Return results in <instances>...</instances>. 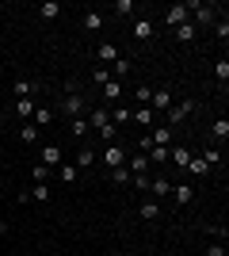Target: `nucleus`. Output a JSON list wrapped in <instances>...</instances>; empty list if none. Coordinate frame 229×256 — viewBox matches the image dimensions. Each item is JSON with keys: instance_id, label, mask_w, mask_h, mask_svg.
I'll return each mask as SVG.
<instances>
[{"instance_id": "obj_14", "label": "nucleus", "mask_w": 229, "mask_h": 256, "mask_svg": "<svg viewBox=\"0 0 229 256\" xmlns=\"http://www.w3.org/2000/svg\"><path fill=\"white\" fill-rule=\"evenodd\" d=\"M145 160H149V164H168V146H149V150H145Z\"/></svg>"}, {"instance_id": "obj_40", "label": "nucleus", "mask_w": 229, "mask_h": 256, "mask_svg": "<svg viewBox=\"0 0 229 256\" xmlns=\"http://www.w3.org/2000/svg\"><path fill=\"white\" fill-rule=\"evenodd\" d=\"M210 234L218 237V241H214V245H226V237H229V230H226V226H210Z\"/></svg>"}, {"instance_id": "obj_26", "label": "nucleus", "mask_w": 229, "mask_h": 256, "mask_svg": "<svg viewBox=\"0 0 229 256\" xmlns=\"http://www.w3.org/2000/svg\"><path fill=\"white\" fill-rule=\"evenodd\" d=\"M92 164H96V150H88V146H84V150L76 153V168H92Z\"/></svg>"}, {"instance_id": "obj_19", "label": "nucleus", "mask_w": 229, "mask_h": 256, "mask_svg": "<svg viewBox=\"0 0 229 256\" xmlns=\"http://www.w3.org/2000/svg\"><path fill=\"white\" fill-rule=\"evenodd\" d=\"M15 100H34V80H15Z\"/></svg>"}, {"instance_id": "obj_25", "label": "nucleus", "mask_w": 229, "mask_h": 256, "mask_svg": "<svg viewBox=\"0 0 229 256\" xmlns=\"http://www.w3.org/2000/svg\"><path fill=\"white\" fill-rule=\"evenodd\" d=\"M153 118H157V111H149V107H138V111H134V122H138V126H153Z\"/></svg>"}, {"instance_id": "obj_4", "label": "nucleus", "mask_w": 229, "mask_h": 256, "mask_svg": "<svg viewBox=\"0 0 229 256\" xmlns=\"http://www.w3.org/2000/svg\"><path fill=\"white\" fill-rule=\"evenodd\" d=\"M38 164H46V168L65 164V153H61V146H42V153H38Z\"/></svg>"}, {"instance_id": "obj_12", "label": "nucleus", "mask_w": 229, "mask_h": 256, "mask_svg": "<svg viewBox=\"0 0 229 256\" xmlns=\"http://www.w3.org/2000/svg\"><path fill=\"white\" fill-rule=\"evenodd\" d=\"M153 31H157V27H153V20H138V23H134V38H138V42H149Z\"/></svg>"}, {"instance_id": "obj_7", "label": "nucleus", "mask_w": 229, "mask_h": 256, "mask_svg": "<svg viewBox=\"0 0 229 256\" xmlns=\"http://www.w3.org/2000/svg\"><path fill=\"white\" fill-rule=\"evenodd\" d=\"M172 104H176V100H172V92H168V88H157V92L149 96V111H168Z\"/></svg>"}, {"instance_id": "obj_36", "label": "nucleus", "mask_w": 229, "mask_h": 256, "mask_svg": "<svg viewBox=\"0 0 229 256\" xmlns=\"http://www.w3.org/2000/svg\"><path fill=\"white\" fill-rule=\"evenodd\" d=\"M149 96H153V88H149V84H138V88H134V100H138V104L149 107Z\"/></svg>"}, {"instance_id": "obj_28", "label": "nucleus", "mask_w": 229, "mask_h": 256, "mask_svg": "<svg viewBox=\"0 0 229 256\" xmlns=\"http://www.w3.org/2000/svg\"><path fill=\"white\" fill-rule=\"evenodd\" d=\"M214 34H218V42H229V20H226V12H222V20H214Z\"/></svg>"}, {"instance_id": "obj_8", "label": "nucleus", "mask_w": 229, "mask_h": 256, "mask_svg": "<svg viewBox=\"0 0 229 256\" xmlns=\"http://www.w3.org/2000/svg\"><path fill=\"white\" fill-rule=\"evenodd\" d=\"M103 164H107V168H119L122 160H126V150H122V146H107V150H103Z\"/></svg>"}, {"instance_id": "obj_13", "label": "nucleus", "mask_w": 229, "mask_h": 256, "mask_svg": "<svg viewBox=\"0 0 229 256\" xmlns=\"http://www.w3.org/2000/svg\"><path fill=\"white\" fill-rule=\"evenodd\" d=\"M99 96L107 100V104H115V100H119V96H122V80H107V84L99 88ZM107 104H103V107H107Z\"/></svg>"}, {"instance_id": "obj_10", "label": "nucleus", "mask_w": 229, "mask_h": 256, "mask_svg": "<svg viewBox=\"0 0 229 256\" xmlns=\"http://www.w3.org/2000/svg\"><path fill=\"white\" fill-rule=\"evenodd\" d=\"M138 218H142V222H157V218H161V203H153V199H145V203L138 206Z\"/></svg>"}, {"instance_id": "obj_35", "label": "nucleus", "mask_w": 229, "mask_h": 256, "mask_svg": "<svg viewBox=\"0 0 229 256\" xmlns=\"http://www.w3.org/2000/svg\"><path fill=\"white\" fill-rule=\"evenodd\" d=\"M107 80H111V69H103V65H99L96 73H92V84H96V88H103Z\"/></svg>"}, {"instance_id": "obj_5", "label": "nucleus", "mask_w": 229, "mask_h": 256, "mask_svg": "<svg viewBox=\"0 0 229 256\" xmlns=\"http://www.w3.org/2000/svg\"><path fill=\"white\" fill-rule=\"evenodd\" d=\"M103 126H111V107H92V115H88V130H103Z\"/></svg>"}, {"instance_id": "obj_34", "label": "nucleus", "mask_w": 229, "mask_h": 256, "mask_svg": "<svg viewBox=\"0 0 229 256\" xmlns=\"http://www.w3.org/2000/svg\"><path fill=\"white\" fill-rule=\"evenodd\" d=\"M31 199H38V203H50V188H46V184H34V188H31Z\"/></svg>"}, {"instance_id": "obj_29", "label": "nucleus", "mask_w": 229, "mask_h": 256, "mask_svg": "<svg viewBox=\"0 0 229 256\" xmlns=\"http://www.w3.org/2000/svg\"><path fill=\"white\" fill-rule=\"evenodd\" d=\"M103 27V16L99 12H84V31H99Z\"/></svg>"}, {"instance_id": "obj_43", "label": "nucleus", "mask_w": 229, "mask_h": 256, "mask_svg": "<svg viewBox=\"0 0 229 256\" xmlns=\"http://www.w3.org/2000/svg\"><path fill=\"white\" fill-rule=\"evenodd\" d=\"M134 188H138V192H149V176H134Z\"/></svg>"}, {"instance_id": "obj_21", "label": "nucleus", "mask_w": 229, "mask_h": 256, "mask_svg": "<svg viewBox=\"0 0 229 256\" xmlns=\"http://www.w3.org/2000/svg\"><path fill=\"white\" fill-rule=\"evenodd\" d=\"M115 58H119V50L111 42H99V65H115Z\"/></svg>"}, {"instance_id": "obj_23", "label": "nucleus", "mask_w": 229, "mask_h": 256, "mask_svg": "<svg viewBox=\"0 0 229 256\" xmlns=\"http://www.w3.org/2000/svg\"><path fill=\"white\" fill-rule=\"evenodd\" d=\"M149 192H153V195H172V180L157 176V180H149Z\"/></svg>"}, {"instance_id": "obj_37", "label": "nucleus", "mask_w": 229, "mask_h": 256, "mask_svg": "<svg viewBox=\"0 0 229 256\" xmlns=\"http://www.w3.org/2000/svg\"><path fill=\"white\" fill-rule=\"evenodd\" d=\"M126 180H130V168H122V164L111 168V184H126Z\"/></svg>"}, {"instance_id": "obj_6", "label": "nucleus", "mask_w": 229, "mask_h": 256, "mask_svg": "<svg viewBox=\"0 0 229 256\" xmlns=\"http://www.w3.org/2000/svg\"><path fill=\"white\" fill-rule=\"evenodd\" d=\"M187 20H191V12H187V4H172V8L164 12V23H168L172 31L180 27V23H187Z\"/></svg>"}, {"instance_id": "obj_16", "label": "nucleus", "mask_w": 229, "mask_h": 256, "mask_svg": "<svg viewBox=\"0 0 229 256\" xmlns=\"http://www.w3.org/2000/svg\"><path fill=\"white\" fill-rule=\"evenodd\" d=\"M31 122H34V126H50V122H54V111L38 104V107H34V115H31Z\"/></svg>"}, {"instance_id": "obj_11", "label": "nucleus", "mask_w": 229, "mask_h": 256, "mask_svg": "<svg viewBox=\"0 0 229 256\" xmlns=\"http://www.w3.org/2000/svg\"><path fill=\"white\" fill-rule=\"evenodd\" d=\"M172 199L180 206H187L191 199H195V192H191V184H172Z\"/></svg>"}, {"instance_id": "obj_39", "label": "nucleus", "mask_w": 229, "mask_h": 256, "mask_svg": "<svg viewBox=\"0 0 229 256\" xmlns=\"http://www.w3.org/2000/svg\"><path fill=\"white\" fill-rule=\"evenodd\" d=\"M31 176H34V184H46V176H50V168H46V164H34V168H31Z\"/></svg>"}, {"instance_id": "obj_27", "label": "nucleus", "mask_w": 229, "mask_h": 256, "mask_svg": "<svg viewBox=\"0 0 229 256\" xmlns=\"http://www.w3.org/2000/svg\"><path fill=\"white\" fill-rule=\"evenodd\" d=\"M57 176H61L65 184H76V180H80V168H76V164H61V168H57Z\"/></svg>"}, {"instance_id": "obj_3", "label": "nucleus", "mask_w": 229, "mask_h": 256, "mask_svg": "<svg viewBox=\"0 0 229 256\" xmlns=\"http://www.w3.org/2000/svg\"><path fill=\"white\" fill-rule=\"evenodd\" d=\"M191 111H195V104H191V100H184V104H172V107H168V126L176 130L187 115H191Z\"/></svg>"}, {"instance_id": "obj_24", "label": "nucleus", "mask_w": 229, "mask_h": 256, "mask_svg": "<svg viewBox=\"0 0 229 256\" xmlns=\"http://www.w3.org/2000/svg\"><path fill=\"white\" fill-rule=\"evenodd\" d=\"M126 73H130V62H126V58H115V65H111V80H122Z\"/></svg>"}, {"instance_id": "obj_38", "label": "nucleus", "mask_w": 229, "mask_h": 256, "mask_svg": "<svg viewBox=\"0 0 229 256\" xmlns=\"http://www.w3.org/2000/svg\"><path fill=\"white\" fill-rule=\"evenodd\" d=\"M111 122H115V126H119V122H130V111H126V107H115V111H111Z\"/></svg>"}, {"instance_id": "obj_18", "label": "nucleus", "mask_w": 229, "mask_h": 256, "mask_svg": "<svg viewBox=\"0 0 229 256\" xmlns=\"http://www.w3.org/2000/svg\"><path fill=\"white\" fill-rule=\"evenodd\" d=\"M184 168L191 172V176H207V172H210V164H207L203 157H187V164H184Z\"/></svg>"}, {"instance_id": "obj_45", "label": "nucleus", "mask_w": 229, "mask_h": 256, "mask_svg": "<svg viewBox=\"0 0 229 256\" xmlns=\"http://www.w3.org/2000/svg\"><path fill=\"white\" fill-rule=\"evenodd\" d=\"M4 234H8V222H0V237H4Z\"/></svg>"}, {"instance_id": "obj_31", "label": "nucleus", "mask_w": 229, "mask_h": 256, "mask_svg": "<svg viewBox=\"0 0 229 256\" xmlns=\"http://www.w3.org/2000/svg\"><path fill=\"white\" fill-rule=\"evenodd\" d=\"M69 130H73V138H84V134H88V118H84V115L73 118V122H69Z\"/></svg>"}, {"instance_id": "obj_1", "label": "nucleus", "mask_w": 229, "mask_h": 256, "mask_svg": "<svg viewBox=\"0 0 229 256\" xmlns=\"http://www.w3.org/2000/svg\"><path fill=\"white\" fill-rule=\"evenodd\" d=\"M187 12H195V23H199V27H210V23H214V20H218V4H203V0H187ZM199 27H195V31H199Z\"/></svg>"}, {"instance_id": "obj_17", "label": "nucleus", "mask_w": 229, "mask_h": 256, "mask_svg": "<svg viewBox=\"0 0 229 256\" xmlns=\"http://www.w3.org/2000/svg\"><path fill=\"white\" fill-rule=\"evenodd\" d=\"M34 107H38V104H34V100H15V115H19L23 122H31V115H34Z\"/></svg>"}, {"instance_id": "obj_15", "label": "nucleus", "mask_w": 229, "mask_h": 256, "mask_svg": "<svg viewBox=\"0 0 229 256\" xmlns=\"http://www.w3.org/2000/svg\"><path fill=\"white\" fill-rule=\"evenodd\" d=\"M172 34H176V42H195V34H199V31H195V23L187 20V23H180Z\"/></svg>"}, {"instance_id": "obj_2", "label": "nucleus", "mask_w": 229, "mask_h": 256, "mask_svg": "<svg viewBox=\"0 0 229 256\" xmlns=\"http://www.w3.org/2000/svg\"><path fill=\"white\" fill-rule=\"evenodd\" d=\"M84 107H88V100L80 96V92H65V104H61V111H65L69 118H80V115H84Z\"/></svg>"}, {"instance_id": "obj_9", "label": "nucleus", "mask_w": 229, "mask_h": 256, "mask_svg": "<svg viewBox=\"0 0 229 256\" xmlns=\"http://www.w3.org/2000/svg\"><path fill=\"white\" fill-rule=\"evenodd\" d=\"M172 138H176V130H172V126H157V130H149V142H153V146H172Z\"/></svg>"}, {"instance_id": "obj_20", "label": "nucleus", "mask_w": 229, "mask_h": 256, "mask_svg": "<svg viewBox=\"0 0 229 256\" xmlns=\"http://www.w3.org/2000/svg\"><path fill=\"white\" fill-rule=\"evenodd\" d=\"M38 16H42V20H57V16H61V4H57V0H46V4H38Z\"/></svg>"}, {"instance_id": "obj_33", "label": "nucleus", "mask_w": 229, "mask_h": 256, "mask_svg": "<svg viewBox=\"0 0 229 256\" xmlns=\"http://www.w3.org/2000/svg\"><path fill=\"white\" fill-rule=\"evenodd\" d=\"M214 76H218L222 84L229 80V58H218V65H214Z\"/></svg>"}, {"instance_id": "obj_32", "label": "nucleus", "mask_w": 229, "mask_h": 256, "mask_svg": "<svg viewBox=\"0 0 229 256\" xmlns=\"http://www.w3.org/2000/svg\"><path fill=\"white\" fill-rule=\"evenodd\" d=\"M145 168H149V160H145V153H138V157L130 160V172L134 176H145Z\"/></svg>"}, {"instance_id": "obj_22", "label": "nucleus", "mask_w": 229, "mask_h": 256, "mask_svg": "<svg viewBox=\"0 0 229 256\" xmlns=\"http://www.w3.org/2000/svg\"><path fill=\"white\" fill-rule=\"evenodd\" d=\"M210 138H214V142H226L229 138V118H218V122L210 126Z\"/></svg>"}, {"instance_id": "obj_42", "label": "nucleus", "mask_w": 229, "mask_h": 256, "mask_svg": "<svg viewBox=\"0 0 229 256\" xmlns=\"http://www.w3.org/2000/svg\"><path fill=\"white\" fill-rule=\"evenodd\" d=\"M115 12H122V16H130V12H134V0H115Z\"/></svg>"}, {"instance_id": "obj_41", "label": "nucleus", "mask_w": 229, "mask_h": 256, "mask_svg": "<svg viewBox=\"0 0 229 256\" xmlns=\"http://www.w3.org/2000/svg\"><path fill=\"white\" fill-rule=\"evenodd\" d=\"M203 160L214 168V164H222V153H218V150H207V153H203Z\"/></svg>"}, {"instance_id": "obj_30", "label": "nucleus", "mask_w": 229, "mask_h": 256, "mask_svg": "<svg viewBox=\"0 0 229 256\" xmlns=\"http://www.w3.org/2000/svg\"><path fill=\"white\" fill-rule=\"evenodd\" d=\"M19 138L27 142V146H31V142H38V126H34V122H23V126H19Z\"/></svg>"}, {"instance_id": "obj_44", "label": "nucleus", "mask_w": 229, "mask_h": 256, "mask_svg": "<svg viewBox=\"0 0 229 256\" xmlns=\"http://www.w3.org/2000/svg\"><path fill=\"white\" fill-rule=\"evenodd\" d=\"M207 256H226V245H210V248H207Z\"/></svg>"}]
</instances>
